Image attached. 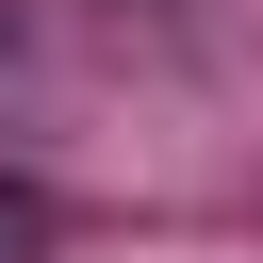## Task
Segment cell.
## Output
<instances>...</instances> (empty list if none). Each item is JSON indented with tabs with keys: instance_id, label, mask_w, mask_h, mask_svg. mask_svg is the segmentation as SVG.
<instances>
[{
	"instance_id": "6da1fadb",
	"label": "cell",
	"mask_w": 263,
	"mask_h": 263,
	"mask_svg": "<svg viewBox=\"0 0 263 263\" xmlns=\"http://www.w3.org/2000/svg\"><path fill=\"white\" fill-rule=\"evenodd\" d=\"M33 247H49V197H33V181H0V263H33Z\"/></svg>"
}]
</instances>
